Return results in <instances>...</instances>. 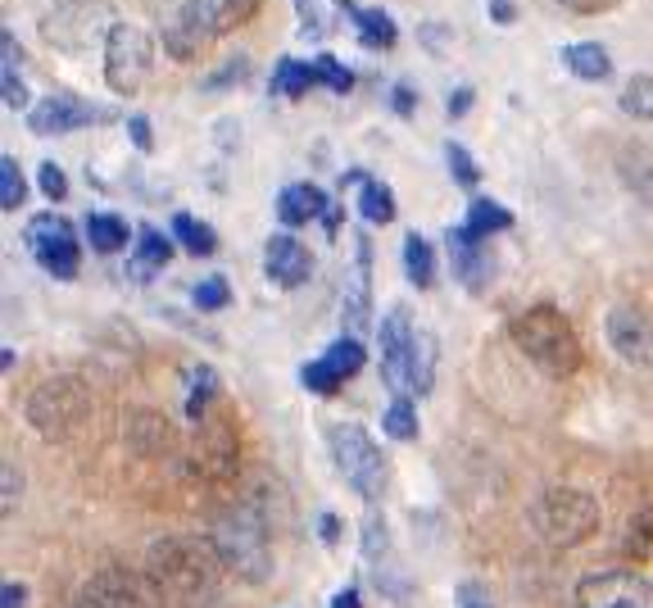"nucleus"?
I'll use <instances>...</instances> for the list:
<instances>
[{"instance_id":"nucleus-1","label":"nucleus","mask_w":653,"mask_h":608,"mask_svg":"<svg viewBox=\"0 0 653 608\" xmlns=\"http://www.w3.org/2000/svg\"><path fill=\"white\" fill-rule=\"evenodd\" d=\"M145 576L164 595L173 599H209L218 586H223V554H218V545L209 540H196V536H173V540H160L145 559Z\"/></svg>"},{"instance_id":"nucleus-2","label":"nucleus","mask_w":653,"mask_h":608,"mask_svg":"<svg viewBox=\"0 0 653 608\" xmlns=\"http://www.w3.org/2000/svg\"><path fill=\"white\" fill-rule=\"evenodd\" d=\"M509 337L549 377H572L581 369V359H585L568 314H558L553 304H532V309H522L509 323Z\"/></svg>"},{"instance_id":"nucleus-3","label":"nucleus","mask_w":653,"mask_h":608,"mask_svg":"<svg viewBox=\"0 0 653 608\" xmlns=\"http://www.w3.org/2000/svg\"><path fill=\"white\" fill-rule=\"evenodd\" d=\"M327 445H331V464L340 472V481L368 504H377L390 486V459L382 454V445L372 441L359 422H336L327 432Z\"/></svg>"},{"instance_id":"nucleus-4","label":"nucleus","mask_w":653,"mask_h":608,"mask_svg":"<svg viewBox=\"0 0 653 608\" xmlns=\"http://www.w3.org/2000/svg\"><path fill=\"white\" fill-rule=\"evenodd\" d=\"M532 531L553 550H572L599 531V504L576 486H549L532 504Z\"/></svg>"},{"instance_id":"nucleus-5","label":"nucleus","mask_w":653,"mask_h":608,"mask_svg":"<svg viewBox=\"0 0 653 608\" xmlns=\"http://www.w3.org/2000/svg\"><path fill=\"white\" fill-rule=\"evenodd\" d=\"M114 27L118 14L109 0H59L55 10L42 14V42L65 55H86L96 46H109Z\"/></svg>"},{"instance_id":"nucleus-6","label":"nucleus","mask_w":653,"mask_h":608,"mask_svg":"<svg viewBox=\"0 0 653 608\" xmlns=\"http://www.w3.org/2000/svg\"><path fill=\"white\" fill-rule=\"evenodd\" d=\"M218 554L232 572H241L245 582H268L272 572V545H268V523L255 504H236L223 513V523H218Z\"/></svg>"},{"instance_id":"nucleus-7","label":"nucleus","mask_w":653,"mask_h":608,"mask_svg":"<svg viewBox=\"0 0 653 608\" xmlns=\"http://www.w3.org/2000/svg\"><path fill=\"white\" fill-rule=\"evenodd\" d=\"M91 413L86 386L78 377H50L42 386H33V395L23 400V418L33 422V432H42L46 441H69Z\"/></svg>"},{"instance_id":"nucleus-8","label":"nucleus","mask_w":653,"mask_h":608,"mask_svg":"<svg viewBox=\"0 0 653 608\" xmlns=\"http://www.w3.org/2000/svg\"><path fill=\"white\" fill-rule=\"evenodd\" d=\"M150 65H154V42L145 27L137 23H118L114 37L105 46V82L114 96H137L150 78Z\"/></svg>"},{"instance_id":"nucleus-9","label":"nucleus","mask_w":653,"mask_h":608,"mask_svg":"<svg viewBox=\"0 0 653 608\" xmlns=\"http://www.w3.org/2000/svg\"><path fill=\"white\" fill-rule=\"evenodd\" d=\"M69 608H164V591L141 572L105 568L73 595Z\"/></svg>"},{"instance_id":"nucleus-10","label":"nucleus","mask_w":653,"mask_h":608,"mask_svg":"<svg viewBox=\"0 0 653 608\" xmlns=\"http://www.w3.org/2000/svg\"><path fill=\"white\" fill-rule=\"evenodd\" d=\"M418 350H422V331L413 327L409 309H390L382 323V377L390 386V395H413V377H418Z\"/></svg>"},{"instance_id":"nucleus-11","label":"nucleus","mask_w":653,"mask_h":608,"mask_svg":"<svg viewBox=\"0 0 653 608\" xmlns=\"http://www.w3.org/2000/svg\"><path fill=\"white\" fill-rule=\"evenodd\" d=\"M653 582L635 568H604L576 582V608H649Z\"/></svg>"},{"instance_id":"nucleus-12","label":"nucleus","mask_w":653,"mask_h":608,"mask_svg":"<svg viewBox=\"0 0 653 608\" xmlns=\"http://www.w3.org/2000/svg\"><path fill=\"white\" fill-rule=\"evenodd\" d=\"M27 246H33L37 264L59 282H73L82 268V250H78V227L59 214H42L27 223Z\"/></svg>"},{"instance_id":"nucleus-13","label":"nucleus","mask_w":653,"mask_h":608,"mask_svg":"<svg viewBox=\"0 0 653 608\" xmlns=\"http://www.w3.org/2000/svg\"><path fill=\"white\" fill-rule=\"evenodd\" d=\"M363 363H368L363 341L340 337V341H331V346H327V354H323V359L304 363V369H300V382H304L308 390H314V395H336V390L346 386L350 377H359V373H363Z\"/></svg>"},{"instance_id":"nucleus-14","label":"nucleus","mask_w":653,"mask_h":608,"mask_svg":"<svg viewBox=\"0 0 653 608\" xmlns=\"http://www.w3.org/2000/svg\"><path fill=\"white\" fill-rule=\"evenodd\" d=\"M604 331H608V346L627 363H635V369H653V318L649 314H640L635 304H617V309L608 314V323H604Z\"/></svg>"},{"instance_id":"nucleus-15","label":"nucleus","mask_w":653,"mask_h":608,"mask_svg":"<svg viewBox=\"0 0 653 608\" xmlns=\"http://www.w3.org/2000/svg\"><path fill=\"white\" fill-rule=\"evenodd\" d=\"M209 37H218V23H213V5H209V0H182V5L168 14V23H164V46L177 59L196 55Z\"/></svg>"},{"instance_id":"nucleus-16","label":"nucleus","mask_w":653,"mask_h":608,"mask_svg":"<svg viewBox=\"0 0 653 608\" xmlns=\"http://www.w3.org/2000/svg\"><path fill=\"white\" fill-rule=\"evenodd\" d=\"M96 118H105L101 109H91L82 96H69V91H55V96H46L33 114H27V128H33L37 137H65L82 124H96Z\"/></svg>"},{"instance_id":"nucleus-17","label":"nucleus","mask_w":653,"mask_h":608,"mask_svg":"<svg viewBox=\"0 0 653 608\" xmlns=\"http://www.w3.org/2000/svg\"><path fill=\"white\" fill-rule=\"evenodd\" d=\"M264 268H268V278L277 287H304L308 278H314V255H308V246L300 236L282 232L264 246Z\"/></svg>"},{"instance_id":"nucleus-18","label":"nucleus","mask_w":653,"mask_h":608,"mask_svg":"<svg viewBox=\"0 0 653 608\" xmlns=\"http://www.w3.org/2000/svg\"><path fill=\"white\" fill-rule=\"evenodd\" d=\"M445 246H450V259H454L458 282L468 287V291H486L490 272H494V259H490V250H486V241L473 236L468 227H450Z\"/></svg>"},{"instance_id":"nucleus-19","label":"nucleus","mask_w":653,"mask_h":608,"mask_svg":"<svg viewBox=\"0 0 653 608\" xmlns=\"http://www.w3.org/2000/svg\"><path fill=\"white\" fill-rule=\"evenodd\" d=\"M327 214H331V200L314 187V182H295V187H282V196H277V219L287 227H304V223L327 219Z\"/></svg>"},{"instance_id":"nucleus-20","label":"nucleus","mask_w":653,"mask_h":608,"mask_svg":"<svg viewBox=\"0 0 653 608\" xmlns=\"http://www.w3.org/2000/svg\"><path fill=\"white\" fill-rule=\"evenodd\" d=\"M368 272H372V246L363 241L359 259H354V272H350V291H346V327H350V331H359V327L368 323V304H372Z\"/></svg>"},{"instance_id":"nucleus-21","label":"nucleus","mask_w":653,"mask_h":608,"mask_svg":"<svg viewBox=\"0 0 653 608\" xmlns=\"http://www.w3.org/2000/svg\"><path fill=\"white\" fill-rule=\"evenodd\" d=\"M223 395V377H218L209 363H196V369H186V418L200 422L205 409Z\"/></svg>"},{"instance_id":"nucleus-22","label":"nucleus","mask_w":653,"mask_h":608,"mask_svg":"<svg viewBox=\"0 0 653 608\" xmlns=\"http://www.w3.org/2000/svg\"><path fill=\"white\" fill-rule=\"evenodd\" d=\"M563 65H568V73H576L585 82H604L613 73V59H608V50L599 42H572V46H563Z\"/></svg>"},{"instance_id":"nucleus-23","label":"nucleus","mask_w":653,"mask_h":608,"mask_svg":"<svg viewBox=\"0 0 653 608\" xmlns=\"http://www.w3.org/2000/svg\"><path fill=\"white\" fill-rule=\"evenodd\" d=\"M308 86H323L318 82V69H314V59H295V55H287L282 65H277V73H272V96H304Z\"/></svg>"},{"instance_id":"nucleus-24","label":"nucleus","mask_w":653,"mask_h":608,"mask_svg":"<svg viewBox=\"0 0 653 608\" xmlns=\"http://www.w3.org/2000/svg\"><path fill=\"white\" fill-rule=\"evenodd\" d=\"M346 14H354V23H359V42L363 46H372V50H390L395 46V23H390V14L386 10H354L350 0H336Z\"/></svg>"},{"instance_id":"nucleus-25","label":"nucleus","mask_w":653,"mask_h":608,"mask_svg":"<svg viewBox=\"0 0 653 608\" xmlns=\"http://www.w3.org/2000/svg\"><path fill=\"white\" fill-rule=\"evenodd\" d=\"M404 278H409L418 291H427L431 278H435V250H431V241L422 232L404 236Z\"/></svg>"},{"instance_id":"nucleus-26","label":"nucleus","mask_w":653,"mask_h":608,"mask_svg":"<svg viewBox=\"0 0 653 608\" xmlns=\"http://www.w3.org/2000/svg\"><path fill=\"white\" fill-rule=\"evenodd\" d=\"M173 259V241L154 227H141L137 236V259H132V278H145V272H160Z\"/></svg>"},{"instance_id":"nucleus-27","label":"nucleus","mask_w":653,"mask_h":608,"mask_svg":"<svg viewBox=\"0 0 653 608\" xmlns=\"http://www.w3.org/2000/svg\"><path fill=\"white\" fill-rule=\"evenodd\" d=\"M128 236H132V227L123 223L118 214H91L86 219V241L96 246L101 255H118L123 246H128Z\"/></svg>"},{"instance_id":"nucleus-28","label":"nucleus","mask_w":653,"mask_h":608,"mask_svg":"<svg viewBox=\"0 0 653 608\" xmlns=\"http://www.w3.org/2000/svg\"><path fill=\"white\" fill-rule=\"evenodd\" d=\"M359 219L363 223H372V227H386L390 219H395V196H390V187H382V182H363L359 187Z\"/></svg>"},{"instance_id":"nucleus-29","label":"nucleus","mask_w":653,"mask_h":608,"mask_svg":"<svg viewBox=\"0 0 653 608\" xmlns=\"http://www.w3.org/2000/svg\"><path fill=\"white\" fill-rule=\"evenodd\" d=\"M463 227H468L473 236H494V232H509L513 227V214H509V209L504 204H494V200H473V209H468V223H463Z\"/></svg>"},{"instance_id":"nucleus-30","label":"nucleus","mask_w":653,"mask_h":608,"mask_svg":"<svg viewBox=\"0 0 653 608\" xmlns=\"http://www.w3.org/2000/svg\"><path fill=\"white\" fill-rule=\"evenodd\" d=\"M382 432L390 441H418V409L409 395H399V400L386 405V418H382Z\"/></svg>"},{"instance_id":"nucleus-31","label":"nucleus","mask_w":653,"mask_h":608,"mask_svg":"<svg viewBox=\"0 0 653 608\" xmlns=\"http://www.w3.org/2000/svg\"><path fill=\"white\" fill-rule=\"evenodd\" d=\"M617 168H621V177L631 182V191L653 200V150H627V155L617 160Z\"/></svg>"},{"instance_id":"nucleus-32","label":"nucleus","mask_w":653,"mask_h":608,"mask_svg":"<svg viewBox=\"0 0 653 608\" xmlns=\"http://www.w3.org/2000/svg\"><path fill=\"white\" fill-rule=\"evenodd\" d=\"M173 236H177L191 255H213V246H218L213 227L200 223V219H191V214H177V219H173Z\"/></svg>"},{"instance_id":"nucleus-33","label":"nucleus","mask_w":653,"mask_h":608,"mask_svg":"<svg viewBox=\"0 0 653 608\" xmlns=\"http://www.w3.org/2000/svg\"><path fill=\"white\" fill-rule=\"evenodd\" d=\"M621 109L631 118H640V124H653V78L649 73H640L621 86Z\"/></svg>"},{"instance_id":"nucleus-34","label":"nucleus","mask_w":653,"mask_h":608,"mask_svg":"<svg viewBox=\"0 0 653 608\" xmlns=\"http://www.w3.org/2000/svg\"><path fill=\"white\" fill-rule=\"evenodd\" d=\"M191 300H196V309H228V304H232V287H228L223 272H213V278L196 282Z\"/></svg>"},{"instance_id":"nucleus-35","label":"nucleus","mask_w":653,"mask_h":608,"mask_svg":"<svg viewBox=\"0 0 653 608\" xmlns=\"http://www.w3.org/2000/svg\"><path fill=\"white\" fill-rule=\"evenodd\" d=\"M250 14H259V0H218L213 5V23H218V37L232 33V27H241Z\"/></svg>"},{"instance_id":"nucleus-36","label":"nucleus","mask_w":653,"mask_h":608,"mask_svg":"<svg viewBox=\"0 0 653 608\" xmlns=\"http://www.w3.org/2000/svg\"><path fill=\"white\" fill-rule=\"evenodd\" d=\"M23 196H27L23 168L5 155V160H0V204H5V209H19V204H23Z\"/></svg>"},{"instance_id":"nucleus-37","label":"nucleus","mask_w":653,"mask_h":608,"mask_svg":"<svg viewBox=\"0 0 653 608\" xmlns=\"http://www.w3.org/2000/svg\"><path fill=\"white\" fill-rule=\"evenodd\" d=\"M445 155H450V168H454V182H458V187H477L481 168L473 164V155H468V150H463L458 141H450V145H445Z\"/></svg>"},{"instance_id":"nucleus-38","label":"nucleus","mask_w":653,"mask_h":608,"mask_svg":"<svg viewBox=\"0 0 653 608\" xmlns=\"http://www.w3.org/2000/svg\"><path fill=\"white\" fill-rule=\"evenodd\" d=\"M314 69H318V82L331 86V91H350V86H354V73H350L346 65H336L331 55H318V59H314Z\"/></svg>"},{"instance_id":"nucleus-39","label":"nucleus","mask_w":653,"mask_h":608,"mask_svg":"<svg viewBox=\"0 0 653 608\" xmlns=\"http://www.w3.org/2000/svg\"><path fill=\"white\" fill-rule=\"evenodd\" d=\"M435 382V341L422 337V350H418V377H413V395H427Z\"/></svg>"},{"instance_id":"nucleus-40","label":"nucleus","mask_w":653,"mask_h":608,"mask_svg":"<svg viewBox=\"0 0 653 608\" xmlns=\"http://www.w3.org/2000/svg\"><path fill=\"white\" fill-rule=\"evenodd\" d=\"M37 187H42V191H46V200H55V204L69 196V182H65V173H59V164H42Z\"/></svg>"},{"instance_id":"nucleus-41","label":"nucleus","mask_w":653,"mask_h":608,"mask_svg":"<svg viewBox=\"0 0 653 608\" xmlns=\"http://www.w3.org/2000/svg\"><path fill=\"white\" fill-rule=\"evenodd\" d=\"M0 96H5L10 109H23V105H27V86H23L19 69H0Z\"/></svg>"},{"instance_id":"nucleus-42","label":"nucleus","mask_w":653,"mask_h":608,"mask_svg":"<svg viewBox=\"0 0 653 608\" xmlns=\"http://www.w3.org/2000/svg\"><path fill=\"white\" fill-rule=\"evenodd\" d=\"M454 604H458V608H494V604H490V591H486L481 582H458Z\"/></svg>"},{"instance_id":"nucleus-43","label":"nucleus","mask_w":653,"mask_h":608,"mask_svg":"<svg viewBox=\"0 0 653 608\" xmlns=\"http://www.w3.org/2000/svg\"><path fill=\"white\" fill-rule=\"evenodd\" d=\"M128 132H132V145H137V150H150V145H154V128H150L145 114H132V118H128Z\"/></svg>"},{"instance_id":"nucleus-44","label":"nucleus","mask_w":653,"mask_h":608,"mask_svg":"<svg viewBox=\"0 0 653 608\" xmlns=\"http://www.w3.org/2000/svg\"><path fill=\"white\" fill-rule=\"evenodd\" d=\"M236 78H245V59H232L228 69H218V73H209V78H205V91H213V86H232Z\"/></svg>"},{"instance_id":"nucleus-45","label":"nucleus","mask_w":653,"mask_h":608,"mask_svg":"<svg viewBox=\"0 0 653 608\" xmlns=\"http://www.w3.org/2000/svg\"><path fill=\"white\" fill-rule=\"evenodd\" d=\"M318 540L336 550L340 545V513H318Z\"/></svg>"},{"instance_id":"nucleus-46","label":"nucleus","mask_w":653,"mask_h":608,"mask_svg":"<svg viewBox=\"0 0 653 608\" xmlns=\"http://www.w3.org/2000/svg\"><path fill=\"white\" fill-rule=\"evenodd\" d=\"M563 10H572V14H604V10H613L617 0H558Z\"/></svg>"},{"instance_id":"nucleus-47","label":"nucleus","mask_w":653,"mask_h":608,"mask_svg":"<svg viewBox=\"0 0 653 608\" xmlns=\"http://www.w3.org/2000/svg\"><path fill=\"white\" fill-rule=\"evenodd\" d=\"M0 608H27V586H23V582H5V595H0Z\"/></svg>"},{"instance_id":"nucleus-48","label":"nucleus","mask_w":653,"mask_h":608,"mask_svg":"<svg viewBox=\"0 0 653 608\" xmlns=\"http://www.w3.org/2000/svg\"><path fill=\"white\" fill-rule=\"evenodd\" d=\"M468 109H473V86H458V91H454V101H450V114L463 118Z\"/></svg>"},{"instance_id":"nucleus-49","label":"nucleus","mask_w":653,"mask_h":608,"mask_svg":"<svg viewBox=\"0 0 653 608\" xmlns=\"http://www.w3.org/2000/svg\"><path fill=\"white\" fill-rule=\"evenodd\" d=\"M513 14H517L513 0H490V19L494 23H513Z\"/></svg>"},{"instance_id":"nucleus-50","label":"nucleus","mask_w":653,"mask_h":608,"mask_svg":"<svg viewBox=\"0 0 653 608\" xmlns=\"http://www.w3.org/2000/svg\"><path fill=\"white\" fill-rule=\"evenodd\" d=\"M327 608H363V604H359V591H354V586H346V591H340Z\"/></svg>"},{"instance_id":"nucleus-51","label":"nucleus","mask_w":653,"mask_h":608,"mask_svg":"<svg viewBox=\"0 0 653 608\" xmlns=\"http://www.w3.org/2000/svg\"><path fill=\"white\" fill-rule=\"evenodd\" d=\"M395 109L399 114H413V91L409 86H395Z\"/></svg>"}]
</instances>
